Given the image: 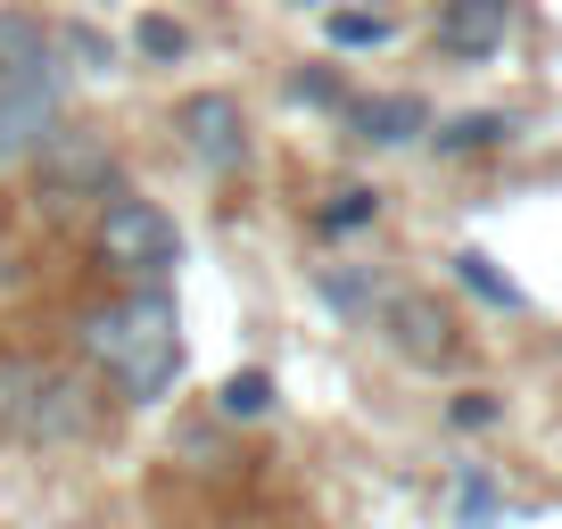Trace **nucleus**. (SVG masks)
<instances>
[{"instance_id":"nucleus-15","label":"nucleus","mask_w":562,"mask_h":529,"mask_svg":"<svg viewBox=\"0 0 562 529\" xmlns=\"http://www.w3.org/2000/svg\"><path fill=\"white\" fill-rule=\"evenodd\" d=\"M140 50H149V58H182V50H191V34H182L175 18H140Z\"/></svg>"},{"instance_id":"nucleus-12","label":"nucleus","mask_w":562,"mask_h":529,"mask_svg":"<svg viewBox=\"0 0 562 529\" xmlns=\"http://www.w3.org/2000/svg\"><path fill=\"white\" fill-rule=\"evenodd\" d=\"M389 34H397V25H389L381 9H339V18H331V42H339V50H381Z\"/></svg>"},{"instance_id":"nucleus-4","label":"nucleus","mask_w":562,"mask_h":529,"mask_svg":"<svg viewBox=\"0 0 562 529\" xmlns=\"http://www.w3.org/2000/svg\"><path fill=\"white\" fill-rule=\"evenodd\" d=\"M175 133H182V149H191L199 166H215V175L248 158V116H240L232 91H191V100L175 108Z\"/></svg>"},{"instance_id":"nucleus-14","label":"nucleus","mask_w":562,"mask_h":529,"mask_svg":"<svg viewBox=\"0 0 562 529\" xmlns=\"http://www.w3.org/2000/svg\"><path fill=\"white\" fill-rule=\"evenodd\" d=\"M488 142H505V116H463L439 133V149H488Z\"/></svg>"},{"instance_id":"nucleus-5","label":"nucleus","mask_w":562,"mask_h":529,"mask_svg":"<svg viewBox=\"0 0 562 529\" xmlns=\"http://www.w3.org/2000/svg\"><path fill=\"white\" fill-rule=\"evenodd\" d=\"M381 339L405 364H447V356H456V323H447L439 299H422V290H389L381 299Z\"/></svg>"},{"instance_id":"nucleus-11","label":"nucleus","mask_w":562,"mask_h":529,"mask_svg":"<svg viewBox=\"0 0 562 529\" xmlns=\"http://www.w3.org/2000/svg\"><path fill=\"white\" fill-rule=\"evenodd\" d=\"M215 406H224L232 423H257V414H273V381H265V372H232Z\"/></svg>"},{"instance_id":"nucleus-1","label":"nucleus","mask_w":562,"mask_h":529,"mask_svg":"<svg viewBox=\"0 0 562 529\" xmlns=\"http://www.w3.org/2000/svg\"><path fill=\"white\" fill-rule=\"evenodd\" d=\"M83 348L108 364V381L133 397V406H158L166 389H175L182 372V315L166 290H133L124 306H108V315L83 323Z\"/></svg>"},{"instance_id":"nucleus-3","label":"nucleus","mask_w":562,"mask_h":529,"mask_svg":"<svg viewBox=\"0 0 562 529\" xmlns=\"http://www.w3.org/2000/svg\"><path fill=\"white\" fill-rule=\"evenodd\" d=\"M100 257L116 264L124 282H166L182 264V232H175V215L166 207H149V199H116V207L100 215Z\"/></svg>"},{"instance_id":"nucleus-7","label":"nucleus","mask_w":562,"mask_h":529,"mask_svg":"<svg viewBox=\"0 0 562 529\" xmlns=\"http://www.w3.org/2000/svg\"><path fill=\"white\" fill-rule=\"evenodd\" d=\"M513 25V0H447L439 9V50L447 58H496Z\"/></svg>"},{"instance_id":"nucleus-8","label":"nucleus","mask_w":562,"mask_h":529,"mask_svg":"<svg viewBox=\"0 0 562 529\" xmlns=\"http://www.w3.org/2000/svg\"><path fill=\"white\" fill-rule=\"evenodd\" d=\"M58 58H50V25L42 18H18V9H0V91L9 83H50Z\"/></svg>"},{"instance_id":"nucleus-18","label":"nucleus","mask_w":562,"mask_h":529,"mask_svg":"<svg viewBox=\"0 0 562 529\" xmlns=\"http://www.w3.org/2000/svg\"><path fill=\"white\" fill-rule=\"evenodd\" d=\"M290 91H299V100H315V108H331V100H339V83H331V75H299Z\"/></svg>"},{"instance_id":"nucleus-13","label":"nucleus","mask_w":562,"mask_h":529,"mask_svg":"<svg viewBox=\"0 0 562 529\" xmlns=\"http://www.w3.org/2000/svg\"><path fill=\"white\" fill-rule=\"evenodd\" d=\"M381 215V191H331V207H323V232H356Z\"/></svg>"},{"instance_id":"nucleus-19","label":"nucleus","mask_w":562,"mask_h":529,"mask_svg":"<svg viewBox=\"0 0 562 529\" xmlns=\"http://www.w3.org/2000/svg\"><path fill=\"white\" fill-rule=\"evenodd\" d=\"M299 9H306V0H299Z\"/></svg>"},{"instance_id":"nucleus-2","label":"nucleus","mask_w":562,"mask_h":529,"mask_svg":"<svg viewBox=\"0 0 562 529\" xmlns=\"http://www.w3.org/2000/svg\"><path fill=\"white\" fill-rule=\"evenodd\" d=\"M91 389L75 372L42 364V356H9L0 364V439L9 447H75L91 430Z\"/></svg>"},{"instance_id":"nucleus-10","label":"nucleus","mask_w":562,"mask_h":529,"mask_svg":"<svg viewBox=\"0 0 562 529\" xmlns=\"http://www.w3.org/2000/svg\"><path fill=\"white\" fill-rule=\"evenodd\" d=\"M456 282L472 290V299L505 306V315L521 306V282H513V273H496V257H480V248H463V257H456Z\"/></svg>"},{"instance_id":"nucleus-9","label":"nucleus","mask_w":562,"mask_h":529,"mask_svg":"<svg viewBox=\"0 0 562 529\" xmlns=\"http://www.w3.org/2000/svg\"><path fill=\"white\" fill-rule=\"evenodd\" d=\"M356 133H364L372 149H405L430 133V100H414V91H381V100L356 108Z\"/></svg>"},{"instance_id":"nucleus-17","label":"nucleus","mask_w":562,"mask_h":529,"mask_svg":"<svg viewBox=\"0 0 562 529\" xmlns=\"http://www.w3.org/2000/svg\"><path fill=\"white\" fill-rule=\"evenodd\" d=\"M58 42H67V50L83 58V67H108V42L91 34V25H67V34H58Z\"/></svg>"},{"instance_id":"nucleus-16","label":"nucleus","mask_w":562,"mask_h":529,"mask_svg":"<svg viewBox=\"0 0 562 529\" xmlns=\"http://www.w3.org/2000/svg\"><path fill=\"white\" fill-rule=\"evenodd\" d=\"M456 423L463 430H488L496 423V397H488V389H463V397H456Z\"/></svg>"},{"instance_id":"nucleus-6","label":"nucleus","mask_w":562,"mask_h":529,"mask_svg":"<svg viewBox=\"0 0 562 529\" xmlns=\"http://www.w3.org/2000/svg\"><path fill=\"white\" fill-rule=\"evenodd\" d=\"M34 166H42V191H58V199L108 191V175H116V158H108L91 133H50V142L34 149Z\"/></svg>"}]
</instances>
